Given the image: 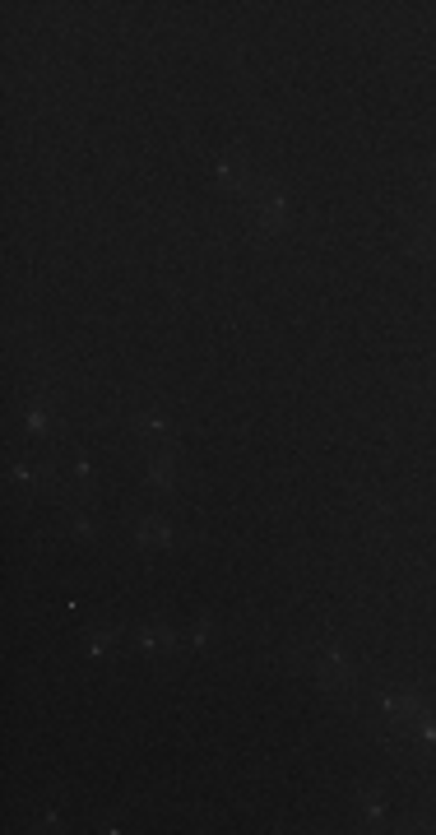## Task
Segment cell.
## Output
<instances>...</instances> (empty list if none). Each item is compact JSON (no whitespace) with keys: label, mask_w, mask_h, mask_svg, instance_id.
Masks as SVG:
<instances>
[{"label":"cell","mask_w":436,"mask_h":835,"mask_svg":"<svg viewBox=\"0 0 436 835\" xmlns=\"http://www.w3.org/2000/svg\"><path fill=\"white\" fill-rule=\"evenodd\" d=\"M154 483H172V469H167V460H158V464H154Z\"/></svg>","instance_id":"obj_5"},{"label":"cell","mask_w":436,"mask_h":835,"mask_svg":"<svg viewBox=\"0 0 436 835\" xmlns=\"http://www.w3.org/2000/svg\"><path fill=\"white\" fill-rule=\"evenodd\" d=\"M140 543H167V529L158 525V520H149V525L140 529Z\"/></svg>","instance_id":"obj_3"},{"label":"cell","mask_w":436,"mask_h":835,"mask_svg":"<svg viewBox=\"0 0 436 835\" xmlns=\"http://www.w3.org/2000/svg\"><path fill=\"white\" fill-rule=\"evenodd\" d=\"M251 204H255V209H251V214H255V228H265V232L283 228V218H288V204H283L274 190H269V195H255Z\"/></svg>","instance_id":"obj_1"},{"label":"cell","mask_w":436,"mask_h":835,"mask_svg":"<svg viewBox=\"0 0 436 835\" xmlns=\"http://www.w3.org/2000/svg\"><path fill=\"white\" fill-rule=\"evenodd\" d=\"M316 673H320V682L339 687V682H343V664H339V654H334V649H325V654L316 659Z\"/></svg>","instance_id":"obj_2"},{"label":"cell","mask_w":436,"mask_h":835,"mask_svg":"<svg viewBox=\"0 0 436 835\" xmlns=\"http://www.w3.org/2000/svg\"><path fill=\"white\" fill-rule=\"evenodd\" d=\"M418 232H422L418 246H422V251H436V228H432V223H427V228H418Z\"/></svg>","instance_id":"obj_4"}]
</instances>
